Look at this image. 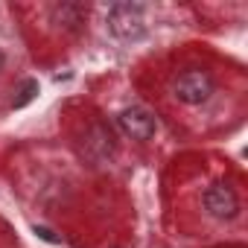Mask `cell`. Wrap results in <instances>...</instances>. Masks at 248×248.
I'll return each instance as SVG.
<instances>
[{
    "mask_svg": "<svg viewBox=\"0 0 248 248\" xmlns=\"http://www.w3.org/2000/svg\"><path fill=\"white\" fill-rule=\"evenodd\" d=\"M167 93L175 105L190 108V111H202L219 96V76L207 64L187 62V64L172 70V76L167 82Z\"/></svg>",
    "mask_w": 248,
    "mask_h": 248,
    "instance_id": "cell-1",
    "label": "cell"
},
{
    "mask_svg": "<svg viewBox=\"0 0 248 248\" xmlns=\"http://www.w3.org/2000/svg\"><path fill=\"white\" fill-rule=\"evenodd\" d=\"M199 210L204 219L219 222V225H231L233 219H239L242 213V196L239 187L231 178H213L202 187L199 193Z\"/></svg>",
    "mask_w": 248,
    "mask_h": 248,
    "instance_id": "cell-2",
    "label": "cell"
},
{
    "mask_svg": "<svg viewBox=\"0 0 248 248\" xmlns=\"http://www.w3.org/2000/svg\"><path fill=\"white\" fill-rule=\"evenodd\" d=\"M108 30L120 41H135L146 30V9L138 3H114L108 6Z\"/></svg>",
    "mask_w": 248,
    "mask_h": 248,
    "instance_id": "cell-3",
    "label": "cell"
},
{
    "mask_svg": "<svg viewBox=\"0 0 248 248\" xmlns=\"http://www.w3.org/2000/svg\"><path fill=\"white\" fill-rule=\"evenodd\" d=\"M114 132L111 126H105L102 120H93L91 126L85 129L82 135V158H88L91 164H105L111 155H114Z\"/></svg>",
    "mask_w": 248,
    "mask_h": 248,
    "instance_id": "cell-4",
    "label": "cell"
},
{
    "mask_svg": "<svg viewBox=\"0 0 248 248\" xmlns=\"http://www.w3.org/2000/svg\"><path fill=\"white\" fill-rule=\"evenodd\" d=\"M117 123H120L123 135L132 138V140H140V143L152 140L155 132H158V120H155L146 108H140V105H132V108H126V111H120Z\"/></svg>",
    "mask_w": 248,
    "mask_h": 248,
    "instance_id": "cell-5",
    "label": "cell"
},
{
    "mask_svg": "<svg viewBox=\"0 0 248 248\" xmlns=\"http://www.w3.org/2000/svg\"><path fill=\"white\" fill-rule=\"evenodd\" d=\"M44 12H47V24H53L64 35L79 32L82 24L88 21V9L82 3H56V6H47Z\"/></svg>",
    "mask_w": 248,
    "mask_h": 248,
    "instance_id": "cell-6",
    "label": "cell"
},
{
    "mask_svg": "<svg viewBox=\"0 0 248 248\" xmlns=\"http://www.w3.org/2000/svg\"><path fill=\"white\" fill-rule=\"evenodd\" d=\"M3 67H6V53L0 50V73H3Z\"/></svg>",
    "mask_w": 248,
    "mask_h": 248,
    "instance_id": "cell-7",
    "label": "cell"
}]
</instances>
